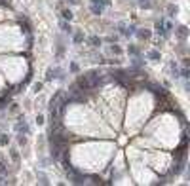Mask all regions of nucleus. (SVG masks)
Instances as JSON below:
<instances>
[{
    "instance_id": "nucleus-1",
    "label": "nucleus",
    "mask_w": 190,
    "mask_h": 186,
    "mask_svg": "<svg viewBox=\"0 0 190 186\" xmlns=\"http://www.w3.org/2000/svg\"><path fill=\"white\" fill-rule=\"evenodd\" d=\"M84 76H86L88 78V82L91 84V88H101V85H105V82H107V80H105V78H103V74L99 72V70H88V72L86 74H84Z\"/></svg>"
},
{
    "instance_id": "nucleus-2",
    "label": "nucleus",
    "mask_w": 190,
    "mask_h": 186,
    "mask_svg": "<svg viewBox=\"0 0 190 186\" xmlns=\"http://www.w3.org/2000/svg\"><path fill=\"white\" fill-rule=\"evenodd\" d=\"M74 84L78 85V89H82L84 93H86V91H93V88H91V84L88 82V78L84 76V74H82V76H78V80H76Z\"/></svg>"
},
{
    "instance_id": "nucleus-3",
    "label": "nucleus",
    "mask_w": 190,
    "mask_h": 186,
    "mask_svg": "<svg viewBox=\"0 0 190 186\" xmlns=\"http://www.w3.org/2000/svg\"><path fill=\"white\" fill-rule=\"evenodd\" d=\"M15 131H17V133H23V135H29V133H31V127H29V124L25 121V118H19V121L15 124Z\"/></svg>"
},
{
    "instance_id": "nucleus-4",
    "label": "nucleus",
    "mask_w": 190,
    "mask_h": 186,
    "mask_svg": "<svg viewBox=\"0 0 190 186\" xmlns=\"http://www.w3.org/2000/svg\"><path fill=\"white\" fill-rule=\"evenodd\" d=\"M63 70L61 68H57V67H55V68H48V72H46V80L48 82H50V80H53V78H57V80H63Z\"/></svg>"
},
{
    "instance_id": "nucleus-5",
    "label": "nucleus",
    "mask_w": 190,
    "mask_h": 186,
    "mask_svg": "<svg viewBox=\"0 0 190 186\" xmlns=\"http://www.w3.org/2000/svg\"><path fill=\"white\" fill-rule=\"evenodd\" d=\"M175 36H177L181 42H185V40H186V36H188V28H186L185 25L177 27V28H175Z\"/></svg>"
},
{
    "instance_id": "nucleus-6",
    "label": "nucleus",
    "mask_w": 190,
    "mask_h": 186,
    "mask_svg": "<svg viewBox=\"0 0 190 186\" xmlns=\"http://www.w3.org/2000/svg\"><path fill=\"white\" fill-rule=\"evenodd\" d=\"M156 34H158V36H162V38H167V36H169V32H167L165 31V27H164V21H156Z\"/></svg>"
},
{
    "instance_id": "nucleus-7",
    "label": "nucleus",
    "mask_w": 190,
    "mask_h": 186,
    "mask_svg": "<svg viewBox=\"0 0 190 186\" xmlns=\"http://www.w3.org/2000/svg\"><path fill=\"white\" fill-rule=\"evenodd\" d=\"M17 21H19V25H21V31H23V34H31V23H29V19L23 15V17H19Z\"/></svg>"
},
{
    "instance_id": "nucleus-8",
    "label": "nucleus",
    "mask_w": 190,
    "mask_h": 186,
    "mask_svg": "<svg viewBox=\"0 0 190 186\" xmlns=\"http://www.w3.org/2000/svg\"><path fill=\"white\" fill-rule=\"evenodd\" d=\"M59 27H61V31H63V32H67V34H72V27H70V21H65V19H61V21H59Z\"/></svg>"
},
{
    "instance_id": "nucleus-9",
    "label": "nucleus",
    "mask_w": 190,
    "mask_h": 186,
    "mask_svg": "<svg viewBox=\"0 0 190 186\" xmlns=\"http://www.w3.org/2000/svg\"><path fill=\"white\" fill-rule=\"evenodd\" d=\"M135 34H137L139 40H148L150 38V31H146V28H145V31H143V28H139V31H135Z\"/></svg>"
},
{
    "instance_id": "nucleus-10",
    "label": "nucleus",
    "mask_w": 190,
    "mask_h": 186,
    "mask_svg": "<svg viewBox=\"0 0 190 186\" xmlns=\"http://www.w3.org/2000/svg\"><path fill=\"white\" fill-rule=\"evenodd\" d=\"M146 57H148L150 61H160V57H162V55H160L158 49H150V51L146 53Z\"/></svg>"
},
{
    "instance_id": "nucleus-11",
    "label": "nucleus",
    "mask_w": 190,
    "mask_h": 186,
    "mask_svg": "<svg viewBox=\"0 0 190 186\" xmlns=\"http://www.w3.org/2000/svg\"><path fill=\"white\" fill-rule=\"evenodd\" d=\"M89 10L95 13V15H99V13L103 12V6L101 4H97V2H91V6H89Z\"/></svg>"
},
{
    "instance_id": "nucleus-12",
    "label": "nucleus",
    "mask_w": 190,
    "mask_h": 186,
    "mask_svg": "<svg viewBox=\"0 0 190 186\" xmlns=\"http://www.w3.org/2000/svg\"><path fill=\"white\" fill-rule=\"evenodd\" d=\"M88 42H89L93 48H99V46H101V38H99V36H89Z\"/></svg>"
},
{
    "instance_id": "nucleus-13",
    "label": "nucleus",
    "mask_w": 190,
    "mask_h": 186,
    "mask_svg": "<svg viewBox=\"0 0 190 186\" xmlns=\"http://www.w3.org/2000/svg\"><path fill=\"white\" fill-rule=\"evenodd\" d=\"M8 142H10V135L0 133V146H8Z\"/></svg>"
},
{
    "instance_id": "nucleus-14",
    "label": "nucleus",
    "mask_w": 190,
    "mask_h": 186,
    "mask_svg": "<svg viewBox=\"0 0 190 186\" xmlns=\"http://www.w3.org/2000/svg\"><path fill=\"white\" fill-rule=\"evenodd\" d=\"M61 15H63V19H65V21H72V12H70L68 8L63 10V12H61Z\"/></svg>"
},
{
    "instance_id": "nucleus-15",
    "label": "nucleus",
    "mask_w": 190,
    "mask_h": 186,
    "mask_svg": "<svg viewBox=\"0 0 190 186\" xmlns=\"http://www.w3.org/2000/svg\"><path fill=\"white\" fill-rule=\"evenodd\" d=\"M169 68H171L173 76H175V78H179V67H177V63H175V61H171V63H169Z\"/></svg>"
},
{
    "instance_id": "nucleus-16",
    "label": "nucleus",
    "mask_w": 190,
    "mask_h": 186,
    "mask_svg": "<svg viewBox=\"0 0 190 186\" xmlns=\"http://www.w3.org/2000/svg\"><path fill=\"white\" fill-rule=\"evenodd\" d=\"M72 38H74V44H82V42H84V32H80V31L74 32Z\"/></svg>"
},
{
    "instance_id": "nucleus-17",
    "label": "nucleus",
    "mask_w": 190,
    "mask_h": 186,
    "mask_svg": "<svg viewBox=\"0 0 190 186\" xmlns=\"http://www.w3.org/2000/svg\"><path fill=\"white\" fill-rule=\"evenodd\" d=\"M10 158H12L13 161H15V163L19 161V152H17L15 148H12V150H10Z\"/></svg>"
},
{
    "instance_id": "nucleus-18",
    "label": "nucleus",
    "mask_w": 190,
    "mask_h": 186,
    "mask_svg": "<svg viewBox=\"0 0 190 186\" xmlns=\"http://www.w3.org/2000/svg\"><path fill=\"white\" fill-rule=\"evenodd\" d=\"M167 12H169V15H177L179 8H177V6H173V4H169V6H167Z\"/></svg>"
},
{
    "instance_id": "nucleus-19",
    "label": "nucleus",
    "mask_w": 190,
    "mask_h": 186,
    "mask_svg": "<svg viewBox=\"0 0 190 186\" xmlns=\"http://www.w3.org/2000/svg\"><path fill=\"white\" fill-rule=\"evenodd\" d=\"M36 177H38V182L40 184H48V177L44 173H36Z\"/></svg>"
},
{
    "instance_id": "nucleus-20",
    "label": "nucleus",
    "mask_w": 190,
    "mask_h": 186,
    "mask_svg": "<svg viewBox=\"0 0 190 186\" xmlns=\"http://www.w3.org/2000/svg\"><path fill=\"white\" fill-rule=\"evenodd\" d=\"M42 88H44V84H42V82H36V84L32 85V91H34V93H40Z\"/></svg>"
},
{
    "instance_id": "nucleus-21",
    "label": "nucleus",
    "mask_w": 190,
    "mask_h": 186,
    "mask_svg": "<svg viewBox=\"0 0 190 186\" xmlns=\"http://www.w3.org/2000/svg\"><path fill=\"white\" fill-rule=\"evenodd\" d=\"M110 51H112V53H116V55H120V53H122V48H120V46H116V44H112V46H110Z\"/></svg>"
},
{
    "instance_id": "nucleus-22",
    "label": "nucleus",
    "mask_w": 190,
    "mask_h": 186,
    "mask_svg": "<svg viewBox=\"0 0 190 186\" xmlns=\"http://www.w3.org/2000/svg\"><path fill=\"white\" fill-rule=\"evenodd\" d=\"M89 178H91V181H89L91 184H103V182H101V178L97 177V175H89Z\"/></svg>"
},
{
    "instance_id": "nucleus-23",
    "label": "nucleus",
    "mask_w": 190,
    "mask_h": 186,
    "mask_svg": "<svg viewBox=\"0 0 190 186\" xmlns=\"http://www.w3.org/2000/svg\"><path fill=\"white\" fill-rule=\"evenodd\" d=\"M128 51H129L131 55H141V51H139V48H137V46H129Z\"/></svg>"
},
{
    "instance_id": "nucleus-24",
    "label": "nucleus",
    "mask_w": 190,
    "mask_h": 186,
    "mask_svg": "<svg viewBox=\"0 0 190 186\" xmlns=\"http://www.w3.org/2000/svg\"><path fill=\"white\" fill-rule=\"evenodd\" d=\"M139 4L143 6V8H152V2H150V0H139Z\"/></svg>"
},
{
    "instance_id": "nucleus-25",
    "label": "nucleus",
    "mask_w": 190,
    "mask_h": 186,
    "mask_svg": "<svg viewBox=\"0 0 190 186\" xmlns=\"http://www.w3.org/2000/svg\"><path fill=\"white\" fill-rule=\"evenodd\" d=\"M91 2H97V4H101L103 8H105V6H110V0H91Z\"/></svg>"
},
{
    "instance_id": "nucleus-26",
    "label": "nucleus",
    "mask_w": 190,
    "mask_h": 186,
    "mask_svg": "<svg viewBox=\"0 0 190 186\" xmlns=\"http://www.w3.org/2000/svg\"><path fill=\"white\" fill-rule=\"evenodd\" d=\"M17 142H19V144H27V137H25L23 133H21L19 137H17Z\"/></svg>"
},
{
    "instance_id": "nucleus-27",
    "label": "nucleus",
    "mask_w": 190,
    "mask_h": 186,
    "mask_svg": "<svg viewBox=\"0 0 190 186\" xmlns=\"http://www.w3.org/2000/svg\"><path fill=\"white\" fill-rule=\"evenodd\" d=\"M36 124H38V125L44 124V116H42V114H38V116H36Z\"/></svg>"
},
{
    "instance_id": "nucleus-28",
    "label": "nucleus",
    "mask_w": 190,
    "mask_h": 186,
    "mask_svg": "<svg viewBox=\"0 0 190 186\" xmlns=\"http://www.w3.org/2000/svg\"><path fill=\"white\" fill-rule=\"evenodd\" d=\"M6 103H8V97H2V99H0V108H4Z\"/></svg>"
},
{
    "instance_id": "nucleus-29",
    "label": "nucleus",
    "mask_w": 190,
    "mask_h": 186,
    "mask_svg": "<svg viewBox=\"0 0 190 186\" xmlns=\"http://www.w3.org/2000/svg\"><path fill=\"white\" fill-rule=\"evenodd\" d=\"M70 70H72V72H78V65H76V63H70Z\"/></svg>"
},
{
    "instance_id": "nucleus-30",
    "label": "nucleus",
    "mask_w": 190,
    "mask_h": 186,
    "mask_svg": "<svg viewBox=\"0 0 190 186\" xmlns=\"http://www.w3.org/2000/svg\"><path fill=\"white\" fill-rule=\"evenodd\" d=\"M0 173H2V175L6 173V165H4V161H0Z\"/></svg>"
},
{
    "instance_id": "nucleus-31",
    "label": "nucleus",
    "mask_w": 190,
    "mask_h": 186,
    "mask_svg": "<svg viewBox=\"0 0 190 186\" xmlns=\"http://www.w3.org/2000/svg\"><path fill=\"white\" fill-rule=\"evenodd\" d=\"M0 4H2V6H8V4H10V0H0Z\"/></svg>"
},
{
    "instance_id": "nucleus-32",
    "label": "nucleus",
    "mask_w": 190,
    "mask_h": 186,
    "mask_svg": "<svg viewBox=\"0 0 190 186\" xmlns=\"http://www.w3.org/2000/svg\"><path fill=\"white\" fill-rule=\"evenodd\" d=\"M0 184H6V178L4 177H0Z\"/></svg>"
}]
</instances>
